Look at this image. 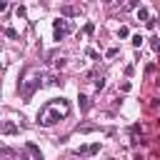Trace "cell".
I'll return each instance as SVG.
<instances>
[{
  "instance_id": "obj_12",
  "label": "cell",
  "mask_w": 160,
  "mask_h": 160,
  "mask_svg": "<svg viewBox=\"0 0 160 160\" xmlns=\"http://www.w3.org/2000/svg\"><path fill=\"white\" fill-rule=\"evenodd\" d=\"M118 35H120V38H128V35H130V30H128V28H125V25H122V28H120V30H118Z\"/></svg>"
},
{
  "instance_id": "obj_6",
  "label": "cell",
  "mask_w": 160,
  "mask_h": 160,
  "mask_svg": "<svg viewBox=\"0 0 160 160\" xmlns=\"http://www.w3.org/2000/svg\"><path fill=\"white\" fill-rule=\"evenodd\" d=\"M95 152H100V142H92V145H88V155H95Z\"/></svg>"
},
{
  "instance_id": "obj_13",
  "label": "cell",
  "mask_w": 160,
  "mask_h": 160,
  "mask_svg": "<svg viewBox=\"0 0 160 160\" xmlns=\"http://www.w3.org/2000/svg\"><path fill=\"white\" fill-rule=\"evenodd\" d=\"M88 58H92V60H100V55H98L95 50H88Z\"/></svg>"
},
{
  "instance_id": "obj_8",
  "label": "cell",
  "mask_w": 160,
  "mask_h": 160,
  "mask_svg": "<svg viewBox=\"0 0 160 160\" xmlns=\"http://www.w3.org/2000/svg\"><path fill=\"white\" fill-rule=\"evenodd\" d=\"M5 35H8V38H12V40H18V32H15L12 28H5Z\"/></svg>"
},
{
  "instance_id": "obj_2",
  "label": "cell",
  "mask_w": 160,
  "mask_h": 160,
  "mask_svg": "<svg viewBox=\"0 0 160 160\" xmlns=\"http://www.w3.org/2000/svg\"><path fill=\"white\" fill-rule=\"evenodd\" d=\"M42 78L48 80V75H45L40 68H28V70L22 72V78H20V85H18L20 98H22V100H30V98L35 95V90L42 85Z\"/></svg>"
},
{
  "instance_id": "obj_5",
  "label": "cell",
  "mask_w": 160,
  "mask_h": 160,
  "mask_svg": "<svg viewBox=\"0 0 160 160\" xmlns=\"http://www.w3.org/2000/svg\"><path fill=\"white\" fill-rule=\"evenodd\" d=\"M138 20H145V22H150V10L140 5V8H138Z\"/></svg>"
},
{
  "instance_id": "obj_11",
  "label": "cell",
  "mask_w": 160,
  "mask_h": 160,
  "mask_svg": "<svg viewBox=\"0 0 160 160\" xmlns=\"http://www.w3.org/2000/svg\"><path fill=\"white\" fill-rule=\"evenodd\" d=\"M92 32H95V25L88 22V25H85V35H92Z\"/></svg>"
},
{
  "instance_id": "obj_7",
  "label": "cell",
  "mask_w": 160,
  "mask_h": 160,
  "mask_svg": "<svg viewBox=\"0 0 160 160\" xmlns=\"http://www.w3.org/2000/svg\"><path fill=\"white\" fill-rule=\"evenodd\" d=\"M60 12H62V15H75V8H70V5H65V8L60 10Z\"/></svg>"
},
{
  "instance_id": "obj_4",
  "label": "cell",
  "mask_w": 160,
  "mask_h": 160,
  "mask_svg": "<svg viewBox=\"0 0 160 160\" xmlns=\"http://www.w3.org/2000/svg\"><path fill=\"white\" fill-rule=\"evenodd\" d=\"M15 132H20V128L15 125V122H2V135H15Z\"/></svg>"
},
{
  "instance_id": "obj_1",
  "label": "cell",
  "mask_w": 160,
  "mask_h": 160,
  "mask_svg": "<svg viewBox=\"0 0 160 160\" xmlns=\"http://www.w3.org/2000/svg\"><path fill=\"white\" fill-rule=\"evenodd\" d=\"M70 115V102L65 100V98H58V100H50L40 112H38V122L42 125V128H50V125H55L60 118H68Z\"/></svg>"
},
{
  "instance_id": "obj_10",
  "label": "cell",
  "mask_w": 160,
  "mask_h": 160,
  "mask_svg": "<svg viewBox=\"0 0 160 160\" xmlns=\"http://www.w3.org/2000/svg\"><path fill=\"white\" fill-rule=\"evenodd\" d=\"M80 108H82V110H88V108H90V102H88V98H85V95H80Z\"/></svg>"
},
{
  "instance_id": "obj_3",
  "label": "cell",
  "mask_w": 160,
  "mask_h": 160,
  "mask_svg": "<svg viewBox=\"0 0 160 160\" xmlns=\"http://www.w3.org/2000/svg\"><path fill=\"white\" fill-rule=\"evenodd\" d=\"M70 30H72V22H70V20H65V18L52 20V32H55V40H62Z\"/></svg>"
},
{
  "instance_id": "obj_9",
  "label": "cell",
  "mask_w": 160,
  "mask_h": 160,
  "mask_svg": "<svg viewBox=\"0 0 160 160\" xmlns=\"http://www.w3.org/2000/svg\"><path fill=\"white\" fill-rule=\"evenodd\" d=\"M132 45L140 48V45H142V35H132Z\"/></svg>"
}]
</instances>
